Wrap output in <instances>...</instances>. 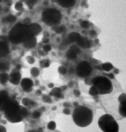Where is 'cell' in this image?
Instances as JSON below:
<instances>
[{
    "label": "cell",
    "mask_w": 126,
    "mask_h": 132,
    "mask_svg": "<svg viewBox=\"0 0 126 132\" xmlns=\"http://www.w3.org/2000/svg\"><path fill=\"white\" fill-rule=\"evenodd\" d=\"M61 14L59 11L55 10H48L43 14V19L48 24L56 23L60 19Z\"/></svg>",
    "instance_id": "6"
},
{
    "label": "cell",
    "mask_w": 126,
    "mask_h": 132,
    "mask_svg": "<svg viewBox=\"0 0 126 132\" xmlns=\"http://www.w3.org/2000/svg\"><path fill=\"white\" fill-rule=\"evenodd\" d=\"M9 77L7 73H2L0 76V81L2 84H5L7 82Z\"/></svg>",
    "instance_id": "15"
},
{
    "label": "cell",
    "mask_w": 126,
    "mask_h": 132,
    "mask_svg": "<svg viewBox=\"0 0 126 132\" xmlns=\"http://www.w3.org/2000/svg\"><path fill=\"white\" fill-rule=\"evenodd\" d=\"M64 29H65L64 27H59L57 29H56V32L57 33H62V32H63V31L64 30Z\"/></svg>",
    "instance_id": "21"
},
{
    "label": "cell",
    "mask_w": 126,
    "mask_h": 132,
    "mask_svg": "<svg viewBox=\"0 0 126 132\" xmlns=\"http://www.w3.org/2000/svg\"><path fill=\"white\" fill-rule=\"evenodd\" d=\"M71 50H73V52H75L76 54L80 52V50H79V48H77V47H72V48H71Z\"/></svg>",
    "instance_id": "25"
},
{
    "label": "cell",
    "mask_w": 126,
    "mask_h": 132,
    "mask_svg": "<svg viewBox=\"0 0 126 132\" xmlns=\"http://www.w3.org/2000/svg\"><path fill=\"white\" fill-rule=\"evenodd\" d=\"M67 56L68 57L71 59H73L75 58L76 57V53L74 52L73 50H70V51H69L67 53Z\"/></svg>",
    "instance_id": "17"
},
{
    "label": "cell",
    "mask_w": 126,
    "mask_h": 132,
    "mask_svg": "<svg viewBox=\"0 0 126 132\" xmlns=\"http://www.w3.org/2000/svg\"><path fill=\"white\" fill-rule=\"evenodd\" d=\"M93 86L101 94H105L113 91L112 84L108 78L103 76H98L92 79Z\"/></svg>",
    "instance_id": "4"
},
{
    "label": "cell",
    "mask_w": 126,
    "mask_h": 132,
    "mask_svg": "<svg viewBox=\"0 0 126 132\" xmlns=\"http://www.w3.org/2000/svg\"><path fill=\"white\" fill-rule=\"evenodd\" d=\"M91 71V67L86 62H83L80 63L77 68L78 75L81 77H85L89 76Z\"/></svg>",
    "instance_id": "7"
},
{
    "label": "cell",
    "mask_w": 126,
    "mask_h": 132,
    "mask_svg": "<svg viewBox=\"0 0 126 132\" xmlns=\"http://www.w3.org/2000/svg\"><path fill=\"white\" fill-rule=\"evenodd\" d=\"M0 132H6V130L5 128L1 126H0Z\"/></svg>",
    "instance_id": "27"
},
{
    "label": "cell",
    "mask_w": 126,
    "mask_h": 132,
    "mask_svg": "<svg viewBox=\"0 0 126 132\" xmlns=\"http://www.w3.org/2000/svg\"><path fill=\"white\" fill-rule=\"evenodd\" d=\"M1 0H0V2H1Z\"/></svg>",
    "instance_id": "30"
},
{
    "label": "cell",
    "mask_w": 126,
    "mask_h": 132,
    "mask_svg": "<svg viewBox=\"0 0 126 132\" xmlns=\"http://www.w3.org/2000/svg\"><path fill=\"white\" fill-rule=\"evenodd\" d=\"M51 50V47L49 45H45V46L44 47V50L45 52H49V51H50Z\"/></svg>",
    "instance_id": "26"
},
{
    "label": "cell",
    "mask_w": 126,
    "mask_h": 132,
    "mask_svg": "<svg viewBox=\"0 0 126 132\" xmlns=\"http://www.w3.org/2000/svg\"><path fill=\"white\" fill-rule=\"evenodd\" d=\"M20 74L18 72L12 73L10 76V81L14 84H18L20 79Z\"/></svg>",
    "instance_id": "9"
},
{
    "label": "cell",
    "mask_w": 126,
    "mask_h": 132,
    "mask_svg": "<svg viewBox=\"0 0 126 132\" xmlns=\"http://www.w3.org/2000/svg\"><path fill=\"white\" fill-rule=\"evenodd\" d=\"M48 41H49V40L48 39H45V40H44V42H45V43H47Z\"/></svg>",
    "instance_id": "29"
},
{
    "label": "cell",
    "mask_w": 126,
    "mask_h": 132,
    "mask_svg": "<svg viewBox=\"0 0 126 132\" xmlns=\"http://www.w3.org/2000/svg\"><path fill=\"white\" fill-rule=\"evenodd\" d=\"M29 28L32 33H33V35L39 33L41 30V27L37 24H31L29 27Z\"/></svg>",
    "instance_id": "13"
},
{
    "label": "cell",
    "mask_w": 126,
    "mask_h": 132,
    "mask_svg": "<svg viewBox=\"0 0 126 132\" xmlns=\"http://www.w3.org/2000/svg\"><path fill=\"white\" fill-rule=\"evenodd\" d=\"M33 85L32 81L31 80L27 79H23L21 81V86L23 89H28L31 87Z\"/></svg>",
    "instance_id": "10"
},
{
    "label": "cell",
    "mask_w": 126,
    "mask_h": 132,
    "mask_svg": "<svg viewBox=\"0 0 126 132\" xmlns=\"http://www.w3.org/2000/svg\"><path fill=\"white\" fill-rule=\"evenodd\" d=\"M7 21L8 22H13L15 20V18L13 15H10L7 18Z\"/></svg>",
    "instance_id": "19"
},
{
    "label": "cell",
    "mask_w": 126,
    "mask_h": 132,
    "mask_svg": "<svg viewBox=\"0 0 126 132\" xmlns=\"http://www.w3.org/2000/svg\"><path fill=\"white\" fill-rule=\"evenodd\" d=\"M35 42L34 40L32 38H31V39L26 41V44L24 45V46H26L28 48H32L35 45Z\"/></svg>",
    "instance_id": "16"
},
{
    "label": "cell",
    "mask_w": 126,
    "mask_h": 132,
    "mask_svg": "<svg viewBox=\"0 0 126 132\" xmlns=\"http://www.w3.org/2000/svg\"><path fill=\"white\" fill-rule=\"evenodd\" d=\"M98 125L104 132H118L119 125L113 116L106 114L102 115L98 120Z\"/></svg>",
    "instance_id": "5"
},
{
    "label": "cell",
    "mask_w": 126,
    "mask_h": 132,
    "mask_svg": "<svg viewBox=\"0 0 126 132\" xmlns=\"http://www.w3.org/2000/svg\"><path fill=\"white\" fill-rule=\"evenodd\" d=\"M60 5L63 7H69L73 6L74 0H58Z\"/></svg>",
    "instance_id": "12"
},
{
    "label": "cell",
    "mask_w": 126,
    "mask_h": 132,
    "mask_svg": "<svg viewBox=\"0 0 126 132\" xmlns=\"http://www.w3.org/2000/svg\"><path fill=\"white\" fill-rule=\"evenodd\" d=\"M7 68V66L5 64L0 63V70H5Z\"/></svg>",
    "instance_id": "24"
},
{
    "label": "cell",
    "mask_w": 126,
    "mask_h": 132,
    "mask_svg": "<svg viewBox=\"0 0 126 132\" xmlns=\"http://www.w3.org/2000/svg\"><path fill=\"white\" fill-rule=\"evenodd\" d=\"M33 34L29 27L18 24L13 27L9 34V39L14 44L26 42L33 37Z\"/></svg>",
    "instance_id": "3"
},
{
    "label": "cell",
    "mask_w": 126,
    "mask_h": 132,
    "mask_svg": "<svg viewBox=\"0 0 126 132\" xmlns=\"http://www.w3.org/2000/svg\"><path fill=\"white\" fill-rule=\"evenodd\" d=\"M7 100V93L6 92H2L0 93V106Z\"/></svg>",
    "instance_id": "14"
},
{
    "label": "cell",
    "mask_w": 126,
    "mask_h": 132,
    "mask_svg": "<svg viewBox=\"0 0 126 132\" xmlns=\"http://www.w3.org/2000/svg\"><path fill=\"white\" fill-rule=\"evenodd\" d=\"M90 34H91L92 36H93V35H94L95 34V32L94 31H91V32H90Z\"/></svg>",
    "instance_id": "28"
},
{
    "label": "cell",
    "mask_w": 126,
    "mask_h": 132,
    "mask_svg": "<svg viewBox=\"0 0 126 132\" xmlns=\"http://www.w3.org/2000/svg\"><path fill=\"white\" fill-rule=\"evenodd\" d=\"M102 68L104 70L108 71L112 68V66L110 64H105L102 66Z\"/></svg>",
    "instance_id": "18"
},
{
    "label": "cell",
    "mask_w": 126,
    "mask_h": 132,
    "mask_svg": "<svg viewBox=\"0 0 126 132\" xmlns=\"http://www.w3.org/2000/svg\"><path fill=\"white\" fill-rule=\"evenodd\" d=\"M36 2V0H28L27 4L29 5V6L31 7Z\"/></svg>",
    "instance_id": "22"
},
{
    "label": "cell",
    "mask_w": 126,
    "mask_h": 132,
    "mask_svg": "<svg viewBox=\"0 0 126 132\" xmlns=\"http://www.w3.org/2000/svg\"><path fill=\"white\" fill-rule=\"evenodd\" d=\"M9 51V48L6 43L4 42H0V56H6Z\"/></svg>",
    "instance_id": "8"
},
{
    "label": "cell",
    "mask_w": 126,
    "mask_h": 132,
    "mask_svg": "<svg viewBox=\"0 0 126 132\" xmlns=\"http://www.w3.org/2000/svg\"><path fill=\"white\" fill-rule=\"evenodd\" d=\"M15 9L17 10H18V11H19V10H20L22 8V3H16V4L15 5Z\"/></svg>",
    "instance_id": "20"
},
{
    "label": "cell",
    "mask_w": 126,
    "mask_h": 132,
    "mask_svg": "<svg viewBox=\"0 0 126 132\" xmlns=\"http://www.w3.org/2000/svg\"><path fill=\"white\" fill-rule=\"evenodd\" d=\"M72 116L75 124L80 127L89 125L93 120L92 111L85 106L76 107L73 110Z\"/></svg>",
    "instance_id": "2"
},
{
    "label": "cell",
    "mask_w": 126,
    "mask_h": 132,
    "mask_svg": "<svg viewBox=\"0 0 126 132\" xmlns=\"http://www.w3.org/2000/svg\"><path fill=\"white\" fill-rule=\"evenodd\" d=\"M81 38V37L79 34L77 33H71L69 36V42L70 43L73 42H76L78 43Z\"/></svg>",
    "instance_id": "11"
},
{
    "label": "cell",
    "mask_w": 126,
    "mask_h": 132,
    "mask_svg": "<svg viewBox=\"0 0 126 132\" xmlns=\"http://www.w3.org/2000/svg\"><path fill=\"white\" fill-rule=\"evenodd\" d=\"M81 26L82 28H88V27H89V23H88V22H87L86 21H84L82 23H81Z\"/></svg>",
    "instance_id": "23"
},
{
    "label": "cell",
    "mask_w": 126,
    "mask_h": 132,
    "mask_svg": "<svg viewBox=\"0 0 126 132\" xmlns=\"http://www.w3.org/2000/svg\"><path fill=\"white\" fill-rule=\"evenodd\" d=\"M4 114L6 119L12 123L19 122L27 114L26 108L20 105L15 100L7 101L4 106Z\"/></svg>",
    "instance_id": "1"
}]
</instances>
